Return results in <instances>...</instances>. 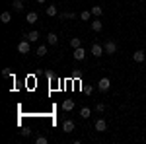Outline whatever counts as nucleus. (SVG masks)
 I'll return each mask as SVG.
<instances>
[{
	"label": "nucleus",
	"mask_w": 146,
	"mask_h": 144,
	"mask_svg": "<svg viewBox=\"0 0 146 144\" xmlns=\"http://www.w3.org/2000/svg\"><path fill=\"white\" fill-rule=\"evenodd\" d=\"M90 115H92L90 107H82V109H80V117H82V119H90Z\"/></svg>",
	"instance_id": "2eb2a0df"
},
{
	"label": "nucleus",
	"mask_w": 146,
	"mask_h": 144,
	"mask_svg": "<svg viewBox=\"0 0 146 144\" xmlns=\"http://www.w3.org/2000/svg\"><path fill=\"white\" fill-rule=\"evenodd\" d=\"M101 29H103V23H101V20H94V22H92V31L100 33Z\"/></svg>",
	"instance_id": "9b49d317"
},
{
	"label": "nucleus",
	"mask_w": 146,
	"mask_h": 144,
	"mask_svg": "<svg viewBox=\"0 0 146 144\" xmlns=\"http://www.w3.org/2000/svg\"><path fill=\"white\" fill-rule=\"evenodd\" d=\"M74 58H76V60H84V58H86V49H84V47L74 49Z\"/></svg>",
	"instance_id": "0eeeda50"
},
{
	"label": "nucleus",
	"mask_w": 146,
	"mask_h": 144,
	"mask_svg": "<svg viewBox=\"0 0 146 144\" xmlns=\"http://www.w3.org/2000/svg\"><path fill=\"white\" fill-rule=\"evenodd\" d=\"M35 142H37V144H47V138L41 134V136H37V138H35Z\"/></svg>",
	"instance_id": "5701e85b"
},
{
	"label": "nucleus",
	"mask_w": 146,
	"mask_h": 144,
	"mask_svg": "<svg viewBox=\"0 0 146 144\" xmlns=\"http://www.w3.org/2000/svg\"><path fill=\"white\" fill-rule=\"evenodd\" d=\"M12 6H14V10H16V12H22L23 10V2H22V0H14Z\"/></svg>",
	"instance_id": "a211bd4d"
},
{
	"label": "nucleus",
	"mask_w": 146,
	"mask_h": 144,
	"mask_svg": "<svg viewBox=\"0 0 146 144\" xmlns=\"http://www.w3.org/2000/svg\"><path fill=\"white\" fill-rule=\"evenodd\" d=\"M84 92H86V94H92V92H94V86H86Z\"/></svg>",
	"instance_id": "bb28decb"
},
{
	"label": "nucleus",
	"mask_w": 146,
	"mask_h": 144,
	"mask_svg": "<svg viewBox=\"0 0 146 144\" xmlns=\"http://www.w3.org/2000/svg\"><path fill=\"white\" fill-rule=\"evenodd\" d=\"M90 53H92L94 56H96V58H100V56L103 55V53H105V49H103V45L94 43V45H92V49H90Z\"/></svg>",
	"instance_id": "f257e3e1"
},
{
	"label": "nucleus",
	"mask_w": 146,
	"mask_h": 144,
	"mask_svg": "<svg viewBox=\"0 0 146 144\" xmlns=\"http://www.w3.org/2000/svg\"><path fill=\"white\" fill-rule=\"evenodd\" d=\"M133 60H135V62H144L146 60V53L144 51H136V53H133Z\"/></svg>",
	"instance_id": "6e6552de"
},
{
	"label": "nucleus",
	"mask_w": 146,
	"mask_h": 144,
	"mask_svg": "<svg viewBox=\"0 0 146 144\" xmlns=\"http://www.w3.org/2000/svg\"><path fill=\"white\" fill-rule=\"evenodd\" d=\"M2 76H4V78H10V76H12L10 68H4V70H2Z\"/></svg>",
	"instance_id": "393cba45"
},
{
	"label": "nucleus",
	"mask_w": 146,
	"mask_h": 144,
	"mask_svg": "<svg viewBox=\"0 0 146 144\" xmlns=\"http://www.w3.org/2000/svg\"><path fill=\"white\" fill-rule=\"evenodd\" d=\"M10 20H12L10 12H2V14H0V22L2 23H10Z\"/></svg>",
	"instance_id": "4468645a"
},
{
	"label": "nucleus",
	"mask_w": 146,
	"mask_h": 144,
	"mask_svg": "<svg viewBox=\"0 0 146 144\" xmlns=\"http://www.w3.org/2000/svg\"><path fill=\"white\" fill-rule=\"evenodd\" d=\"M72 109H74V100H64L62 101V111L68 113V111H72Z\"/></svg>",
	"instance_id": "9d476101"
},
{
	"label": "nucleus",
	"mask_w": 146,
	"mask_h": 144,
	"mask_svg": "<svg viewBox=\"0 0 146 144\" xmlns=\"http://www.w3.org/2000/svg\"><path fill=\"white\" fill-rule=\"evenodd\" d=\"M25 37H27V39L33 43V41H37V39H39V31H29V33L25 35Z\"/></svg>",
	"instance_id": "6ab92c4d"
},
{
	"label": "nucleus",
	"mask_w": 146,
	"mask_h": 144,
	"mask_svg": "<svg viewBox=\"0 0 146 144\" xmlns=\"http://www.w3.org/2000/svg\"><path fill=\"white\" fill-rule=\"evenodd\" d=\"M56 14H58L56 4H49V6H47V16H51V18H53V16H56Z\"/></svg>",
	"instance_id": "f8f14e48"
},
{
	"label": "nucleus",
	"mask_w": 146,
	"mask_h": 144,
	"mask_svg": "<svg viewBox=\"0 0 146 144\" xmlns=\"http://www.w3.org/2000/svg\"><path fill=\"white\" fill-rule=\"evenodd\" d=\"M70 47H72V49H78V47H82L80 37H72V39H70Z\"/></svg>",
	"instance_id": "f3484780"
},
{
	"label": "nucleus",
	"mask_w": 146,
	"mask_h": 144,
	"mask_svg": "<svg viewBox=\"0 0 146 144\" xmlns=\"http://www.w3.org/2000/svg\"><path fill=\"white\" fill-rule=\"evenodd\" d=\"M47 43H49V45H56V43H58V35L51 31V33L47 35Z\"/></svg>",
	"instance_id": "ddd939ff"
},
{
	"label": "nucleus",
	"mask_w": 146,
	"mask_h": 144,
	"mask_svg": "<svg viewBox=\"0 0 146 144\" xmlns=\"http://www.w3.org/2000/svg\"><path fill=\"white\" fill-rule=\"evenodd\" d=\"M37 55H39V56H45L47 55V47H45V45H39V47H37Z\"/></svg>",
	"instance_id": "4be33fe9"
},
{
	"label": "nucleus",
	"mask_w": 146,
	"mask_h": 144,
	"mask_svg": "<svg viewBox=\"0 0 146 144\" xmlns=\"http://www.w3.org/2000/svg\"><path fill=\"white\" fill-rule=\"evenodd\" d=\"M94 127H96L98 133H105V131H107V123H105V119H98V121L94 123Z\"/></svg>",
	"instance_id": "39448f33"
},
{
	"label": "nucleus",
	"mask_w": 146,
	"mask_h": 144,
	"mask_svg": "<svg viewBox=\"0 0 146 144\" xmlns=\"http://www.w3.org/2000/svg\"><path fill=\"white\" fill-rule=\"evenodd\" d=\"M101 14H103V8H101V6H92V16L100 18Z\"/></svg>",
	"instance_id": "dca6fc26"
},
{
	"label": "nucleus",
	"mask_w": 146,
	"mask_h": 144,
	"mask_svg": "<svg viewBox=\"0 0 146 144\" xmlns=\"http://www.w3.org/2000/svg\"><path fill=\"white\" fill-rule=\"evenodd\" d=\"M74 18H76V16H74L72 12H62V14H60V20H74Z\"/></svg>",
	"instance_id": "412c9836"
},
{
	"label": "nucleus",
	"mask_w": 146,
	"mask_h": 144,
	"mask_svg": "<svg viewBox=\"0 0 146 144\" xmlns=\"http://www.w3.org/2000/svg\"><path fill=\"white\" fill-rule=\"evenodd\" d=\"M39 20V14L37 12H27V16H25V22L27 23H35Z\"/></svg>",
	"instance_id": "1a4fd4ad"
},
{
	"label": "nucleus",
	"mask_w": 146,
	"mask_h": 144,
	"mask_svg": "<svg viewBox=\"0 0 146 144\" xmlns=\"http://www.w3.org/2000/svg\"><path fill=\"white\" fill-rule=\"evenodd\" d=\"M74 129H76L74 121H70V119H64V121H62V131H64V133H72Z\"/></svg>",
	"instance_id": "423d86ee"
},
{
	"label": "nucleus",
	"mask_w": 146,
	"mask_h": 144,
	"mask_svg": "<svg viewBox=\"0 0 146 144\" xmlns=\"http://www.w3.org/2000/svg\"><path fill=\"white\" fill-rule=\"evenodd\" d=\"M29 43H31L29 39H25V41H20V43H18V53H22V55H27V53H29V49H31V47H29Z\"/></svg>",
	"instance_id": "f03ea898"
},
{
	"label": "nucleus",
	"mask_w": 146,
	"mask_h": 144,
	"mask_svg": "<svg viewBox=\"0 0 146 144\" xmlns=\"http://www.w3.org/2000/svg\"><path fill=\"white\" fill-rule=\"evenodd\" d=\"M103 49H105V55H115L117 53V43L115 41H105Z\"/></svg>",
	"instance_id": "7ed1b4c3"
},
{
	"label": "nucleus",
	"mask_w": 146,
	"mask_h": 144,
	"mask_svg": "<svg viewBox=\"0 0 146 144\" xmlns=\"http://www.w3.org/2000/svg\"><path fill=\"white\" fill-rule=\"evenodd\" d=\"M96 111H98V113H103V111H105V103H98V105H96Z\"/></svg>",
	"instance_id": "b1692460"
},
{
	"label": "nucleus",
	"mask_w": 146,
	"mask_h": 144,
	"mask_svg": "<svg viewBox=\"0 0 146 144\" xmlns=\"http://www.w3.org/2000/svg\"><path fill=\"white\" fill-rule=\"evenodd\" d=\"M37 2H39V4H45V2H47V0H37Z\"/></svg>",
	"instance_id": "cd10ccee"
},
{
	"label": "nucleus",
	"mask_w": 146,
	"mask_h": 144,
	"mask_svg": "<svg viewBox=\"0 0 146 144\" xmlns=\"http://www.w3.org/2000/svg\"><path fill=\"white\" fill-rule=\"evenodd\" d=\"M20 134H22V136H29L31 131H29V129H23V131H20Z\"/></svg>",
	"instance_id": "a878e982"
},
{
	"label": "nucleus",
	"mask_w": 146,
	"mask_h": 144,
	"mask_svg": "<svg viewBox=\"0 0 146 144\" xmlns=\"http://www.w3.org/2000/svg\"><path fill=\"white\" fill-rule=\"evenodd\" d=\"M109 88H111V80L109 78H101L100 82H98V90L100 92H107Z\"/></svg>",
	"instance_id": "20e7f679"
},
{
	"label": "nucleus",
	"mask_w": 146,
	"mask_h": 144,
	"mask_svg": "<svg viewBox=\"0 0 146 144\" xmlns=\"http://www.w3.org/2000/svg\"><path fill=\"white\" fill-rule=\"evenodd\" d=\"M90 16H92V10H84L82 14H80V20H82V22H88Z\"/></svg>",
	"instance_id": "aec40b11"
}]
</instances>
